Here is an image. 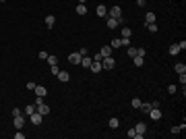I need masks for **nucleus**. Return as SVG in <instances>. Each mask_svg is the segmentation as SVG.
Here are the masks:
<instances>
[{
	"label": "nucleus",
	"mask_w": 186,
	"mask_h": 139,
	"mask_svg": "<svg viewBox=\"0 0 186 139\" xmlns=\"http://www.w3.org/2000/svg\"><path fill=\"white\" fill-rule=\"evenodd\" d=\"M81 58H83V56H81L79 52H72V54H68V62H70V64H81Z\"/></svg>",
	"instance_id": "obj_4"
},
{
	"label": "nucleus",
	"mask_w": 186,
	"mask_h": 139,
	"mask_svg": "<svg viewBox=\"0 0 186 139\" xmlns=\"http://www.w3.org/2000/svg\"><path fill=\"white\" fill-rule=\"evenodd\" d=\"M29 118H31V123H33L35 127H40V125H42V121H44V116H42V114H40L37 110H35V112H33V114H31Z\"/></svg>",
	"instance_id": "obj_5"
},
{
	"label": "nucleus",
	"mask_w": 186,
	"mask_h": 139,
	"mask_svg": "<svg viewBox=\"0 0 186 139\" xmlns=\"http://www.w3.org/2000/svg\"><path fill=\"white\" fill-rule=\"evenodd\" d=\"M50 71H52L54 75H58V71H60V69H58V64H52V67H50Z\"/></svg>",
	"instance_id": "obj_32"
},
{
	"label": "nucleus",
	"mask_w": 186,
	"mask_h": 139,
	"mask_svg": "<svg viewBox=\"0 0 186 139\" xmlns=\"http://www.w3.org/2000/svg\"><path fill=\"white\" fill-rule=\"evenodd\" d=\"M97 17H108V8H105L103 4L97 6Z\"/></svg>",
	"instance_id": "obj_16"
},
{
	"label": "nucleus",
	"mask_w": 186,
	"mask_h": 139,
	"mask_svg": "<svg viewBox=\"0 0 186 139\" xmlns=\"http://www.w3.org/2000/svg\"><path fill=\"white\" fill-rule=\"evenodd\" d=\"M48 64H50V67H52V64H58V56H54V54H52V56H50V54H48Z\"/></svg>",
	"instance_id": "obj_22"
},
{
	"label": "nucleus",
	"mask_w": 186,
	"mask_h": 139,
	"mask_svg": "<svg viewBox=\"0 0 186 139\" xmlns=\"http://www.w3.org/2000/svg\"><path fill=\"white\" fill-rule=\"evenodd\" d=\"M101 67L110 71V69H114V67H116V60H114L112 56H108V58H101Z\"/></svg>",
	"instance_id": "obj_2"
},
{
	"label": "nucleus",
	"mask_w": 186,
	"mask_h": 139,
	"mask_svg": "<svg viewBox=\"0 0 186 139\" xmlns=\"http://www.w3.org/2000/svg\"><path fill=\"white\" fill-rule=\"evenodd\" d=\"M126 135H128L130 139H135V135H137V131H135V127H133V129H128V131H126Z\"/></svg>",
	"instance_id": "obj_28"
},
{
	"label": "nucleus",
	"mask_w": 186,
	"mask_h": 139,
	"mask_svg": "<svg viewBox=\"0 0 186 139\" xmlns=\"http://www.w3.org/2000/svg\"><path fill=\"white\" fill-rule=\"evenodd\" d=\"M108 17L120 19V17H122V8H120V6H112V8H108Z\"/></svg>",
	"instance_id": "obj_1"
},
{
	"label": "nucleus",
	"mask_w": 186,
	"mask_h": 139,
	"mask_svg": "<svg viewBox=\"0 0 186 139\" xmlns=\"http://www.w3.org/2000/svg\"><path fill=\"white\" fill-rule=\"evenodd\" d=\"M172 133H174V135H180L182 131H180V127H172Z\"/></svg>",
	"instance_id": "obj_34"
},
{
	"label": "nucleus",
	"mask_w": 186,
	"mask_h": 139,
	"mask_svg": "<svg viewBox=\"0 0 186 139\" xmlns=\"http://www.w3.org/2000/svg\"><path fill=\"white\" fill-rule=\"evenodd\" d=\"M35 108H37V112H40L42 116H46V114H50V106H48L46 102H42V104H40V106H35Z\"/></svg>",
	"instance_id": "obj_7"
},
{
	"label": "nucleus",
	"mask_w": 186,
	"mask_h": 139,
	"mask_svg": "<svg viewBox=\"0 0 186 139\" xmlns=\"http://www.w3.org/2000/svg\"><path fill=\"white\" fill-rule=\"evenodd\" d=\"M155 19H157V15H155V13H147V15H145V25L155 23Z\"/></svg>",
	"instance_id": "obj_14"
},
{
	"label": "nucleus",
	"mask_w": 186,
	"mask_h": 139,
	"mask_svg": "<svg viewBox=\"0 0 186 139\" xmlns=\"http://www.w3.org/2000/svg\"><path fill=\"white\" fill-rule=\"evenodd\" d=\"M12 123H15V129H17V131H21V129H23V125H25V118H23V114H17V116L12 118Z\"/></svg>",
	"instance_id": "obj_3"
},
{
	"label": "nucleus",
	"mask_w": 186,
	"mask_h": 139,
	"mask_svg": "<svg viewBox=\"0 0 186 139\" xmlns=\"http://www.w3.org/2000/svg\"><path fill=\"white\" fill-rule=\"evenodd\" d=\"M178 77H180V83L184 85V83H186V73H182V75H178Z\"/></svg>",
	"instance_id": "obj_36"
},
{
	"label": "nucleus",
	"mask_w": 186,
	"mask_h": 139,
	"mask_svg": "<svg viewBox=\"0 0 186 139\" xmlns=\"http://www.w3.org/2000/svg\"><path fill=\"white\" fill-rule=\"evenodd\" d=\"M91 73H99V71H103V67H101V62H97V60H93L91 62Z\"/></svg>",
	"instance_id": "obj_12"
},
{
	"label": "nucleus",
	"mask_w": 186,
	"mask_h": 139,
	"mask_svg": "<svg viewBox=\"0 0 186 139\" xmlns=\"http://www.w3.org/2000/svg\"><path fill=\"white\" fill-rule=\"evenodd\" d=\"M77 15L85 17V15H87V6H85V4H79V6H77Z\"/></svg>",
	"instance_id": "obj_20"
},
{
	"label": "nucleus",
	"mask_w": 186,
	"mask_h": 139,
	"mask_svg": "<svg viewBox=\"0 0 186 139\" xmlns=\"http://www.w3.org/2000/svg\"><path fill=\"white\" fill-rule=\"evenodd\" d=\"M120 35H122V40H130V35H133V29H130V27H122Z\"/></svg>",
	"instance_id": "obj_9"
},
{
	"label": "nucleus",
	"mask_w": 186,
	"mask_h": 139,
	"mask_svg": "<svg viewBox=\"0 0 186 139\" xmlns=\"http://www.w3.org/2000/svg\"><path fill=\"white\" fill-rule=\"evenodd\" d=\"M35 110H37V108H35V104H27V106H25V114H27V116H31Z\"/></svg>",
	"instance_id": "obj_17"
},
{
	"label": "nucleus",
	"mask_w": 186,
	"mask_h": 139,
	"mask_svg": "<svg viewBox=\"0 0 186 139\" xmlns=\"http://www.w3.org/2000/svg\"><path fill=\"white\" fill-rule=\"evenodd\" d=\"M79 4H85V0H79Z\"/></svg>",
	"instance_id": "obj_38"
},
{
	"label": "nucleus",
	"mask_w": 186,
	"mask_h": 139,
	"mask_svg": "<svg viewBox=\"0 0 186 139\" xmlns=\"http://www.w3.org/2000/svg\"><path fill=\"white\" fill-rule=\"evenodd\" d=\"M176 89H178L176 85H168V92H170V93H176Z\"/></svg>",
	"instance_id": "obj_35"
},
{
	"label": "nucleus",
	"mask_w": 186,
	"mask_h": 139,
	"mask_svg": "<svg viewBox=\"0 0 186 139\" xmlns=\"http://www.w3.org/2000/svg\"><path fill=\"white\" fill-rule=\"evenodd\" d=\"M145 54H147L145 48H137V56H143V58H145Z\"/></svg>",
	"instance_id": "obj_29"
},
{
	"label": "nucleus",
	"mask_w": 186,
	"mask_h": 139,
	"mask_svg": "<svg viewBox=\"0 0 186 139\" xmlns=\"http://www.w3.org/2000/svg\"><path fill=\"white\" fill-rule=\"evenodd\" d=\"M35 85H37V83H33V81H29V83H27V89H29V92H33V89H35Z\"/></svg>",
	"instance_id": "obj_33"
},
{
	"label": "nucleus",
	"mask_w": 186,
	"mask_h": 139,
	"mask_svg": "<svg viewBox=\"0 0 186 139\" xmlns=\"http://www.w3.org/2000/svg\"><path fill=\"white\" fill-rule=\"evenodd\" d=\"M0 2H6V0H0Z\"/></svg>",
	"instance_id": "obj_39"
},
{
	"label": "nucleus",
	"mask_w": 186,
	"mask_h": 139,
	"mask_svg": "<svg viewBox=\"0 0 186 139\" xmlns=\"http://www.w3.org/2000/svg\"><path fill=\"white\" fill-rule=\"evenodd\" d=\"M147 27H149V31H151V33H157V25H155V23H149Z\"/></svg>",
	"instance_id": "obj_27"
},
{
	"label": "nucleus",
	"mask_w": 186,
	"mask_h": 139,
	"mask_svg": "<svg viewBox=\"0 0 186 139\" xmlns=\"http://www.w3.org/2000/svg\"><path fill=\"white\" fill-rule=\"evenodd\" d=\"M108 125H110L112 129H118V127H120V121H118V118H110V123H108Z\"/></svg>",
	"instance_id": "obj_23"
},
{
	"label": "nucleus",
	"mask_w": 186,
	"mask_h": 139,
	"mask_svg": "<svg viewBox=\"0 0 186 139\" xmlns=\"http://www.w3.org/2000/svg\"><path fill=\"white\" fill-rule=\"evenodd\" d=\"M151 108H153V106H151L149 102H141V106H139V110H143V112H149Z\"/></svg>",
	"instance_id": "obj_21"
},
{
	"label": "nucleus",
	"mask_w": 186,
	"mask_h": 139,
	"mask_svg": "<svg viewBox=\"0 0 186 139\" xmlns=\"http://www.w3.org/2000/svg\"><path fill=\"white\" fill-rule=\"evenodd\" d=\"M178 52H180V48H178V44H172V46H170V54H172V56H176Z\"/></svg>",
	"instance_id": "obj_24"
},
{
	"label": "nucleus",
	"mask_w": 186,
	"mask_h": 139,
	"mask_svg": "<svg viewBox=\"0 0 186 139\" xmlns=\"http://www.w3.org/2000/svg\"><path fill=\"white\" fill-rule=\"evenodd\" d=\"M174 69H176V73H178V75H182V73H186V64H184V62H178V64H176Z\"/></svg>",
	"instance_id": "obj_19"
},
{
	"label": "nucleus",
	"mask_w": 186,
	"mask_h": 139,
	"mask_svg": "<svg viewBox=\"0 0 186 139\" xmlns=\"http://www.w3.org/2000/svg\"><path fill=\"white\" fill-rule=\"evenodd\" d=\"M126 54H128V56H130V58H135V56H137V48L128 46V50H126Z\"/></svg>",
	"instance_id": "obj_26"
},
{
	"label": "nucleus",
	"mask_w": 186,
	"mask_h": 139,
	"mask_svg": "<svg viewBox=\"0 0 186 139\" xmlns=\"http://www.w3.org/2000/svg\"><path fill=\"white\" fill-rule=\"evenodd\" d=\"M141 106V100L139 98H133V108H139Z\"/></svg>",
	"instance_id": "obj_31"
},
{
	"label": "nucleus",
	"mask_w": 186,
	"mask_h": 139,
	"mask_svg": "<svg viewBox=\"0 0 186 139\" xmlns=\"http://www.w3.org/2000/svg\"><path fill=\"white\" fill-rule=\"evenodd\" d=\"M58 79H60L62 83H68V81H70V75H68L66 71H58Z\"/></svg>",
	"instance_id": "obj_10"
},
{
	"label": "nucleus",
	"mask_w": 186,
	"mask_h": 139,
	"mask_svg": "<svg viewBox=\"0 0 186 139\" xmlns=\"http://www.w3.org/2000/svg\"><path fill=\"white\" fill-rule=\"evenodd\" d=\"M91 62H93V56H83L81 58V67H85V69H89Z\"/></svg>",
	"instance_id": "obj_11"
},
{
	"label": "nucleus",
	"mask_w": 186,
	"mask_h": 139,
	"mask_svg": "<svg viewBox=\"0 0 186 139\" xmlns=\"http://www.w3.org/2000/svg\"><path fill=\"white\" fill-rule=\"evenodd\" d=\"M135 131L141 133V135H145V133H147V125H145V123H137V125H135Z\"/></svg>",
	"instance_id": "obj_13"
},
{
	"label": "nucleus",
	"mask_w": 186,
	"mask_h": 139,
	"mask_svg": "<svg viewBox=\"0 0 186 139\" xmlns=\"http://www.w3.org/2000/svg\"><path fill=\"white\" fill-rule=\"evenodd\" d=\"M15 139H25V133H15Z\"/></svg>",
	"instance_id": "obj_37"
},
{
	"label": "nucleus",
	"mask_w": 186,
	"mask_h": 139,
	"mask_svg": "<svg viewBox=\"0 0 186 139\" xmlns=\"http://www.w3.org/2000/svg\"><path fill=\"white\" fill-rule=\"evenodd\" d=\"M110 46H112V50H116V48H120V46H122V38H114Z\"/></svg>",
	"instance_id": "obj_18"
},
{
	"label": "nucleus",
	"mask_w": 186,
	"mask_h": 139,
	"mask_svg": "<svg viewBox=\"0 0 186 139\" xmlns=\"http://www.w3.org/2000/svg\"><path fill=\"white\" fill-rule=\"evenodd\" d=\"M33 92H35V95H37V98H46L48 89L44 87V85H35V89H33Z\"/></svg>",
	"instance_id": "obj_8"
},
{
	"label": "nucleus",
	"mask_w": 186,
	"mask_h": 139,
	"mask_svg": "<svg viewBox=\"0 0 186 139\" xmlns=\"http://www.w3.org/2000/svg\"><path fill=\"white\" fill-rule=\"evenodd\" d=\"M54 23H56V17H54V15H48V17H46V27H48V29H52Z\"/></svg>",
	"instance_id": "obj_15"
},
{
	"label": "nucleus",
	"mask_w": 186,
	"mask_h": 139,
	"mask_svg": "<svg viewBox=\"0 0 186 139\" xmlns=\"http://www.w3.org/2000/svg\"><path fill=\"white\" fill-rule=\"evenodd\" d=\"M133 62H135L137 67H143V62H145V58H143V56H135V58H133Z\"/></svg>",
	"instance_id": "obj_25"
},
{
	"label": "nucleus",
	"mask_w": 186,
	"mask_h": 139,
	"mask_svg": "<svg viewBox=\"0 0 186 139\" xmlns=\"http://www.w3.org/2000/svg\"><path fill=\"white\" fill-rule=\"evenodd\" d=\"M147 114H149V116H151V118H153V121H159V118H161V116H163V114H161V110H159V108H151V110H149V112H147Z\"/></svg>",
	"instance_id": "obj_6"
},
{
	"label": "nucleus",
	"mask_w": 186,
	"mask_h": 139,
	"mask_svg": "<svg viewBox=\"0 0 186 139\" xmlns=\"http://www.w3.org/2000/svg\"><path fill=\"white\" fill-rule=\"evenodd\" d=\"M37 56H40L42 60H46V58H48V52H46V50H40V54H37Z\"/></svg>",
	"instance_id": "obj_30"
}]
</instances>
